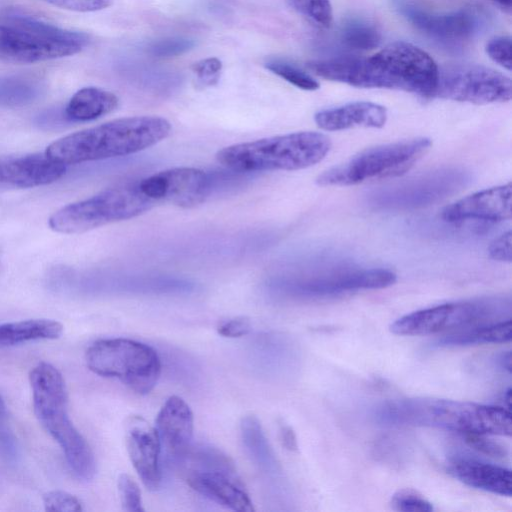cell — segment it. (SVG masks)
<instances>
[{
  "label": "cell",
  "instance_id": "obj_1",
  "mask_svg": "<svg viewBox=\"0 0 512 512\" xmlns=\"http://www.w3.org/2000/svg\"><path fill=\"white\" fill-rule=\"evenodd\" d=\"M334 81L359 88L398 89L432 98L439 68L421 48L394 42L368 58L340 56L332 65Z\"/></svg>",
  "mask_w": 512,
  "mask_h": 512
},
{
  "label": "cell",
  "instance_id": "obj_38",
  "mask_svg": "<svg viewBox=\"0 0 512 512\" xmlns=\"http://www.w3.org/2000/svg\"><path fill=\"white\" fill-rule=\"evenodd\" d=\"M0 452L6 458L16 455V441L8 424V415L4 400L0 396Z\"/></svg>",
  "mask_w": 512,
  "mask_h": 512
},
{
  "label": "cell",
  "instance_id": "obj_30",
  "mask_svg": "<svg viewBox=\"0 0 512 512\" xmlns=\"http://www.w3.org/2000/svg\"><path fill=\"white\" fill-rule=\"evenodd\" d=\"M289 6L321 28H328L333 21L329 0H287Z\"/></svg>",
  "mask_w": 512,
  "mask_h": 512
},
{
  "label": "cell",
  "instance_id": "obj_27",
  "mask_svg": "<svg viewBox=\"0 0 512 512\" xmlns=\"http://www.w3.org/2000/svg\"><path fill=\"white\" fill-rule=\"evenodd\" d=\"M44 89L40 79L27 75L0 78V106L17 108L36 101Z\"/></svg>",
  "mask_w": 512,
  "mask_h": 512
},
{
  "label": "cell",
  "instance_id": "obj_15",
  "mask_svg": "<svg viewBox=\"0 0 512 512\" xmlns=\"http://www.w3.org/2000/svg\"><path fill=\"white\" fill-rule=\"evenodd\" d=\"M211 184L206 172L192 167L171 168L139 179L142 192L155 204L171 203L183 208L204 202Z\"/></svg>",
  "mask_w": 512,
  "mask_h": 512
},
{
  "label": "cell",
  "instance_id": "obj_10",
  "mask_svg": "<svg viewBox=\"0 0 512 512\" xmlns=\"http://www.w3.org/2000/svg\"><path fill=\"white\" fill-rule=\"evenodd\" d=\"M431 146L428 138H413L366 149L323 172L321 186H348L367 180L399 176L409 170Z\"/></svg>",
  "mask_w": 512,
  "mask_h": 512
},
{
  "label": "cell",
  "instance_id": "obj_33",
  "mask_svg": "<svg viewBox=\"0 0 512 512\" xmlns=\"http://www.w3.org/2000/svg\"><path fill=\"white\" fill-rule=\"evenodd\" d=\"M119 498L124 511L142 512L141 491L137 483L128 475L121 474L118 478Z\"/></svg>",
  "mask_w": 512,
  "mask_h": 512
},
{
  "label": "cell",
  "instance_id": "obj_2",
  "mask_svg": "<svg viewBox=\"0 0 512 512\" xmlns=\"http://www.w3.org/2000/svg\"><path fill=\"white\" fill-rule=\"evenodd\" d=\"M170 133L171 124L163 117L119 118L64 136L45 154L65 166L122 157L154 146Z\"/></svg>",
  "mask_w": 512,
  "mask_h": 512
},
{
  "label": "cell",
  "instance_id": "obj_21",
  "mask_svg": "<svg viewBox=\"0 0 512 512\" xmlns=\"http://www.w3.org/2000/svg\"><path fill=\"white\" fill-rule=\"evenodd\" d=\"M447 471L470 487L501 496L510 497L512 494V474L507 468L474 459L457 458L448 464Z\"/></svg>",
  "mask_w": 512,
  "mask_h": 512
},
{
  "label": "cell",
  "instance_id": "obj_39",
  "mask_svg": "<svg viewBox=\"0 0 512 512\" xmlns=\"http://www.w3.org/2000/svg\"><path fill=\"white\" fill-rule=\"evenodd\" d=\"M53 6L76 12H94L105 9L112 0H43Z\"/></svg>",
  "mask_w": 512,
  "mask_h": 512
},
{
  "label": "cell",
  "instance_id": "obj_28",
  "mask_svg": "<svg viewBox=\"0 0 512 512\" xmlns=\"http://www.w3.org/2000/svg\"><path fill=\"white\" fill-rule=\"evenodd\" d=\"M340 40L352 50L366 51L379 46L381 34L375 25L365 20L352 19L342 26Z\"/></svg>",
  "mask_w": 512,
  "mask_h": 512
},
{
  "label": "cell",
  "instance_id": "obj_12",
  "mask_svg": "<svg viewBox=\"0 0 512 512\" xmlns=\"http://www.w3.org/2000/svg\"><path fill=\"white\" fill-rule=\"evenodd\" d=\"M512 96L509 77L499 71L477 64H459L439 69L433 97L489 104L507 102Z\"/></svg>",
  "mask_w": 512,
  "mask_h": 512
},
{
  "label": "cell",
  "instance_id": "obj_17",
  "mask_svg": "<svg viewBox=\"0 0 512 512\" xmlns=\"http://www.w3.org/2000/svg\"><path fill=\"white\" fill-rule=\"evenodd\" d=\"M66 166L44 153L0 158V190L32 188L61 178Z\"/></svg>",
  "mask_w": 512,
  "mask_h": 512
},
{
  "label": "cell",
  "instance_id": "obj_26",
  "mask_svg": "<svg viewBox=\"0 0 512 512\" xmlns=\"http://www.w3.org/2000/svg\"><path fill=\"white\" fill-rule=\"evenodd\" d=\"M512 338L511 319L477 325L444 335L439 346H469L488 343H505Z\"/></svg>",
  "mask_w": 512,
  "mask_h": 512
},
{
  "label": "cell",
  "instance_id": "obj_45",
  "mask_svg": "<svg viewBox=\"0 0 512 512\" xmlns=\"http://www.w3.org/2000/svg\"><path fill=\"white\" fill-rule=\"evenodd\" d=\"M504 398H505L507 406L509 407L510 400H511V389L510 388L506 391Z\"/></svg>",
  "mask_w": 512,
  "mask_h": 512
},
{
  "label": "cell",
  "instance_id": "obj_11",
  "mask_svg": "<svg viewBox=\"0 0 512 512\" xmlns=\"http://www.w3.org/2000/svg\"><path fill=\"white\" fill-rule=\"evenodd\" d=\"M470 180V174L462 168H440L381 187L369 194L368 202L379 210H414L447 198Z\"/></svg>",
  "mask_w": 512,
  "mask_h": 512
},
{
  "label": "cell",
  "instance_id": "obj_6",
  "mask_svg": "<svg viewBox=\"0 0 512 512\" xmlns=\"http://www.w3.org/2000/svg\"><path fill=\"white\" fill-rule=\"evenodd\" d=\"M90 38L21 13L7 15L0 23V60L36 63L81 52Z\"/></svg>",
  "mask_w": 512,
  "mask_h": 512
},
{
  "label": "cell",
  "instance_id": "obj_18",
  "mask_svg": "<svg viewBox=\"0 0 512 512\" xmlns=\"http://www.w3.org/2000/svg\"><path fill=\"white\" fill-rule=\"evenodd\" d=\"M511 184L485 189L445 207L442 218L450 223L469 220L497 222L511 218Z\"/></svg>",
  "mask_w": 512,
  "mask_h": 512
},
{
  "label": "cell",
  "instance_id": "obj_13",
  "mask_svg": "<svg viewBox=\"0 0 512 512\" xmlns=\"http://www.w3.org/2000/svg\"><path fill=\"white\" fill-rule=\"evenodd\" d=\"M396 274L385 268H338L281 284L294 297L326 298L359 290L382 289L396 282Z\"/></svg>",
  "mask_w": 512,
  "mask_h": 512
},
{
  "label": "cell",
  "instance_id": "obj_40",
  "mask_svg": "<svg viewBox=\"0 0 512 512\" xmlns=\"http://www.w3.org/2000/svg\"><path fill=\"white\" fill-rule=\"evenodd\" d=\"M250 330L251 323L244 317L224 321L217 328L218 333L226 338H240L247 335Z\"/></svg>",
  "mask_w": 512,
  "mask_h": 512
},
{
  "label": "cell",
  "instance_id": "obj_23",
  "mask_svg": "<svg viewBox=\"0 0 512 512\" xmlns=\"http://www.w3.org/2000/svg\"><path fill=\"white\" fill-rule=\"evenodd\" d=\"M118 106V98L110 91L98 87L78 90L63 109L68 123L88 122L98 119Z\"/></svg>",
  "mask_w": 512,
  "mask_h": 512
},
{
  "label": "cell",
  "instance_id": "obj_7",
  "mask_svg": "<svg viewBox=\"0 0 512 512\" xmlns=\"http://www.w3.org/2000/svg\"><path fill=\"white\" fill-rule=\"evenodd\" d=\"M155 205L142 192L139 180L126 181L60 208L49 217L48 225L58 233H83L134 218Z\"/></svg>",
  "mask_w": 512,
  "mask_h": 512
},
{
  "label": "cell",
  "instance_id": "obj_5",
  "mask_svg": "<svg viewBox=\"0 0 512 512\" xmlns=\"http://www.w3.org/2000/svg\"><path fill=\"white\" fill-rule=\"evenodd\" d=\"M330 147L326 135L304 131L233 144L219 150L216 159L235 172L293 171L320 162Z\"/></svg>",
  "mask_w": 512,
  "mask_h": 512
},
{
  "label": "cell",
  "instance_id": "obj_31",
  "mask_svg": "<svg viewBox=\"0 0 512 512\" xmlns=\"http://www.w3.org/2000/svg\"><path fill=\"white\" fill-rule=\"evenodd\" d=\"M195 44V40L189 37H167L152 42L148 46V52L154 57H173L191 50Z\"/></svg>",
  "mask_w": 512,
  "mask_h": 512
},
{
  "label": "cell",
  "instance_id": "obj_3",
  "mask_svg": "<svg viewBox=\"0 0 512 512\" xmlns=\"http://www.w3.org/2000/svg\"><path fill=\"white\" fill-rule=\"evenodd\" d=\"M377 421L388 425L434 427L462 434L510 436L508 410L473 402L414 397L387 401L374 412Z\"/></svg>",
  "mask_w": 512,
  "mask_h": 512
},
{
  "label": "cell",
  "instance_id": "obj_4",
  "mask_svg": "<svg viewBox=\"0 0 512 512\" xmlns=\"http://www.w3.org/2000/svg\"><path fill=\"white\" fill-rule=\"evenodd\" d=\"M33 409L42 427L61 447L69 468L84 481L96 473L94 454L68 415V398L62 374L53 365L39 362L29 374Z\"/></svg>",
  "mask_w": 512,
  "mask_h": 512
},
{
  "label": "cell",
  "instance_id": "obj_32",
  "mask_svg": "<svg viewBox=\"0 0 512 512\" xmlns=\"http://www.w3.org/2000/svg\"><path fill=\"white\" fill-rule=\"evenodd\" d=\"M391 507L403 512H431L433 505L413 489L398 490L391 498Z\"/></svg>",
  "mask_w": 512,
  "mask_h": 512
},
{
  "label": "cell",
  "instance_id": "obj_41",
  "mask_svg": "<svg viewBox=\"0 0 512 512\" xmlns=\"http://www.w3.org/2000/svg\"><path fill=\"white\" fill-rule=\"evenodd\" d=\"M511 231L500 235L489 246V256L500 262H511Z\"/></svg>",
  "mask_w": 512,
  "mask_h": 512
},
{
  "label": "cell",
  "instance_id": "obj_44",
  "mask_svg": "<svg viewBox=\"0 0 512 512\" xmlns=\"http://www.w3.org/2000/svg\"><path fill=\"white\" fill-rule=\"evenodd\" d=\"M501 10L507 14H511L512 11V0H491Z\"/></svg>",
  "mask_w": 512,
  "mask_h": 512
},
{
  "label": "cell",
  "instance_id": "obj_25",
  "mask_svg": "<svg viewBox=\"0 0 512 512\" xmlns=\"http://www.w3.org/2000/svg\"><path fill=\"white\" fill-rule=\"evenodd\" d=\"M240 433L246 452L259 470L276 474L279 464L257 417L244 416L240 423Z\"/></svg>",
  "mask_w": 512,
  "mask_h": 512
},
{
  "label": "cell",
  "instance_id": "obj_24",
  "mask_svg": "<svg viewBox=\"0 0 512 512\" xmlns=\"http://www.w3.org/2000/svg\"><path fill=\"white\" fill-rule=\"evenodd\" d=\"M63 333V325L52 319H28L0 324V348L31 341L54 340Z\"/></svg>",
  "mask_w": 512,
  "mask_h": 512
},
{
  "label": "cell",
  "instance_id": "obj_16",
  "mask_svg": "<svg viewBox=\"0 0 512 512\" xmlns=\"http://www.w3.org/2000/svg\"><path fill=\"white\" fill-rule=\"evenodd\" d=\"M129 458L143 484L156 490L161 483V443L158 433L143 417L132 415L125 422Z\"/></svg>",
  "mask_w": 512,
  "mask_h": 512
},
{
  "label": "cell",
  "instance_id": "obj_14",
  "mask_svg": "<svg viewBox=\"0 0 512 512\" xmlns=\"http://www.w3.org/2000/svg\"><path fill=\"white\" fill-rule=\"evenodd\" d=\"M398 11L419 31L445 46L474 38L486 25V15L475 7L434 12L410 1H398Z\"/></svg>",
  "mask_w": 512,
  "mask_h": 512
},
{
  "label": "cell",
  "instance_id": "obj_36",
  "mask_svg": "<svg viewBox=\"0 0 512 512\" xmlns=\"http://www.w3.org/2000/svg\"><path fill=\"white\" fill-rule=\"evenodd\" d=\"M511 39L508 36H498L491 39L486 45L488 56L497 64L511 70Z\"/></svg>",
  "mask_w": 512,
  "mask_h": 512
},
{
  "label": "cell",
  "instance_id": "obj_29",
  "mask_svg": "<svg viewBox=\"0 0 512 512\" xmlns=\"http://www.w3.org/2000/svg\"><path fill=\"white\" fill-rule=\"evenodd\" d=\"M264 65L266 69L300 89L313 91L319 88V83L310 74L285 59L269 58Z\"/></svg>",
  "mask_w": 512,
  "mask_h": 512
},
{
  "label": "cell",
  "instance_id": "obj_42",
  "mask_svg": "<svg viewBox=\"0 0 512 512\" xmlns=\"http://www.w3.org/2000/svg\"><path fill=\"white\" fill-rule=\"evenodd\" d=\"M280 438L286 449L290 451H295L297 449V439L290 426L284 424L280 425Z\"/></svg>",
  "mask_w": 512,
  "mask_h": 512
},
{
  "label": "cell",
  "instance_id": "obj_8",
  "mask_svg": "<svg viewBox=\"0 0 512 512\" xmlns=\"http://www.w3.org/2000/svg\"><path fill=\"white\" fill-rule=\"evenodd\" d=\"M87 367L95 374L118 379L140 395L150 393L161 374V361L149 345L128 339H101L86 353Z\"/></svg>",
  "mask_w": 512,
  "mask_h": 512
},
{
  "label": "cell",
  "instance_id": "obj_22",
  "mask_svg": "<svg viewBox=\"0 0 512 512\" xmlns=\"http://www.w3.org/2000/svg\"><path fill=\"white\" fill-rule=\"evenodd\" d=\"M317 126L326 131H339L352 127L380 128L387 120L385 107L360 101L325 109L315 114Z\"/></svg>",
  "mask_w": 512,
  "mask_h": 512
},
{
  "label": "cell",
  "instance_id": "obj_37",
  "mask_svg": "<svg viewBox=\"0 0 512 512\" xmlns=\"http://www.w3.org/2000/svg\"><path fill=\"white\" fill-rule=\"evenodd\" d=\"M465 441L475 450L494 458H505L508 454L506 447L483 434H463Z\"/></svg>",
  "mask_w": 512,
  "mask_h": 512
},
{
  "label": "cell",
  "instance_id": "obj_35",
  "mask_svg": "<svg viewBox=\"0 0 512 512\" xmlns=\"http://www.w3.org/2000/svg\"><path fill=\"white\" fill-rule=\"evenodd\" d=\"M192 70L199 86H214L220 79L222 62L218 58L209 57L196 62Z\"/></svg>",
  "mask_w": 512,
  "mask_h": 512
},
{
  "label": "cell",
  "instance_id": "obj_20",
  "mask_svg": "<svg viewBox=\"0 0 512 512\" xmlns=\"http://www.w3.org/2000/svg\"><path fill=\"white\" fill-rule=\"evenodd\" d=\"M184 475L193 490L211 501L233 511H254L253 503L237 473L203 471Z\"/></svg>",
  "mask_w": 512,
  "mask_h": 512
},
{
  "label": "cell",
  "instance_id": "obj_19",
  "mask_svg": "<svg viewBox=\"0 0 512 512\" xmlns=\"http://www.w3.org/2000/svg\"><path fill=\"white\" fill-rule=\"evenodd\" d=\"M161 447L177 460L192 444L194 416L190 406L179 396H170L155 421Z\"/></svg>",
  "mask_w": 512,
  "mask_h": 512
},
{
  "label": "cell",
  "instance_id": "obj_43",
  "mask_svg": "<svg viewBox=\"0 0 512 512\" xmlns=\"http://www.w3.org/2000/svg\"><path fill=\"white\" fill-rule=\"evenodd\" d=\"M498 363L503 369L510 373L512 368L511 353L509 351L502 353L498 358Z\"/></svg>",
  "mask_w": 512,
  "mask_h": 512
},
{
  "label": "cell",
  "instance_id": "obj_9",
  "mask_svg": "<svg viewBox=\"0 0 512 512\" xmlns=\"http://www.w3.org/2000/svg\"><path fill=\"white\" fill-rule=\"evenodd\" d=\"M511 300L505 296H489L445 303L418 310L397 319L392 333L403 336L457 331L510 318Z\"/></svg>",
  "mask_w": 512,
  "mask_h": 512
},
{
  "label": "cell",
  "instance_id": "obj_34",
  "mask_svg": "<svg viewBox=\"0 0 512 512\" xmlns=\"http://www.w3.org/2000/svg\"><path fill=\"white\" fill-rule=\"evenodd\" d=\"M43 505L46 511L53 512H79L83 510L77 497L61 490L47 492L43 496Z\"/></svg>",
  "mask_w": 512,
  "mask_h": 512
}]
</instances>
